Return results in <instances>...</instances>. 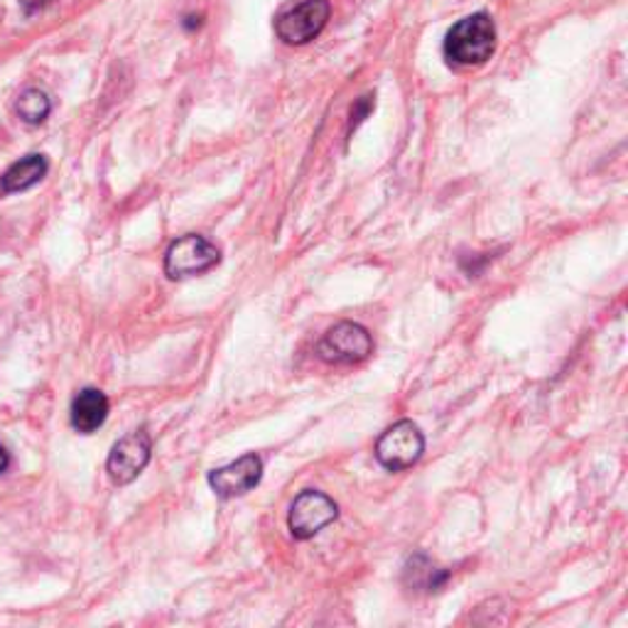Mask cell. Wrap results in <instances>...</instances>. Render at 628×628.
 <instances>
[{
	"label": "cell",
	"mask_w": 628,
	"mask_h": 628,
	"mask_svg": "<svg viewBox=\"0 0 628 628\" xmlns=\"http://www.w3.org/2000/svg\"><path fill=\"white\" fill-rule=\"evenodd\" d=\"M496 50V26L492 16L474 13L452 26L445 38V57L455 67H482Z\"/></svg>",
	"instance_id": "cell-1"
},
{
	"label": "cell",
	"mask_w": 628,
	"mask_h": 628,
	"mask_svg": "<svg viewBox=\"0 0 628 628\" xmlns=\"http://www.w3.org/2000/svg\"><path fill=\"white\" fill-rule=\"evenodd\" d=\"M317 354L324 364L354 366L374 354V340L366 327L356 322H340L320 340Z\"/></svg>",
	"instance_id": "cell-2"
},
{
	"label": "cell",
	"mask_w": 628,
	"mask_h": 628,
	"mask_svg": "<svg viewBox=\"0 0 628 628\" xmlns=\"http://www.w3.org/2000/svg\"><path fill=\"white\" fill-rule=\"evenodd\" d=\"M425 452V437L413 421L391 425L376 442V459L383 469L405 472L421 462Z\"/></svg>",
	"instance_id": "cell-3"
},
{
	"label": "cell",
	"mask_w": 628,
	"mask_h": 628,
	"mask_svg": "<svg viewBox=\"0 0 628 628\" xmlns=\"http://www.w3.org/2000/svg\"><path fill=\"white\" fill-rule=\"evenodd\" d=\"M221 261V251L212 241L200 234H188L170 243L165 253V275L170 281H188V277L212 271Z\"/></svg>",
	"instance_id": "cell-4"
},
{
	"label": "cell",
	"mask_w": 628,
	"mask_h": 628,
	"mask_svg": "<svg viewBox=\"0 0 628 628\" xmlns=\"http://www.w3.org/2000/svg\"><path fill=\"white\" fill-rule=\"evenodd\" d=\"M332 16L330 0H302L295 8L285 10L275 20V32L285 44H307L317 40L322 30L327 28V20Z\"/></svg>",
	"instance_id": "cell-5"
},
{
	"label": "cell",
	"mask_w": 628,
	"mask_h": 628,
	"mask_svg": "<svg viewBox=\"0 0 628 628\" xmlns=\"http://www.w3.org/2000/svg\"><path fill=\"white\" fill-rule=\"evenodd\" d=\"M336 516H340V506L334 504V498L307 488V492H302L293 502V506H290L287 528L295 540H310L327 526H332Z\"/></svg>",
	"instance_id": "cell-6"
},
{
	"label": "cell",
	"mask_w": 628,
	"mask_h": 628,
	"mask_svg": "<svg viewBox=\"0 0 628 628\" xmlns=\"http://www.w3.org/2000/svg\"><path fill=\"white\" fill-rule=\"evenodd\" d=\"M150 452H153V442H150V435L145 429H135V433L115 442L107 462V472L111 476V482L119 486L135 482L148 467Z\"/></svg>",
	"instance_id": "cell-7"
},
{
	"label": "cell",
	"mask_w": 628,
	"mask_h": 628,
	"mask_svg": "<svg viewBox=\"0 0 628 628\" xmlns=\"http://www.w3.org/2000/svg\"><path fill=\"white\" fill-rule=\"evenodd\" d=\"M263 462L259 455H243L241 459L226 464L209 474V486L219 498H236L253 492L261 484Z\"/></svg>",
	"instance_id": "cell-8"
},
{
	"label": "cell",
	"mask_w": 628,
	"mask_h": 628,
	"mask_svg": "<svg viewBox=\"0 0 628 628\" xmlns=\"http://www.w3.org/2000/svg\"><path fill=\"white\" fill-rule=\"evenodd\" d=\"M109 398L99 388H84L77 393L72 401V427L81 435H91L107 423L109 417Z\"/></svg>",
	"instance_id": "cell-9"
},
{
	"label": "cell",
	"mask_w": 628,
	"mask_h": 628,
	"mask_svg": "<svg viewBox=\"0 0 628 628\" xmlns=\"http://www.w3.org/2000/svg\"><path fill=\"white\" fill-rule=\"evenodd\" d=\"M48 174V160L42 155H28L13 162L0 178V194H18L28 192Z\"/></svg>",
	"instance_id": "cell-10"
},
{
	"label": "cell",
	"mask_w": 628,
	"mask_h": 628,
	"mask_svg": "<svg viewBox=\"0 0 628 628\" xmlns=\"http://www.w3.org/2000/svg\"><path fill=\"white\" fill-rule=\"evenodd\" d=\"M50 111H52V101L42 89L30 87L22 91L16 101V113L20 115V121L28 125H40L44 119H48Z\"/></svg>",
	"instance_id": "cell-11"
},
{
	"label": "cell",
	"mask_w": 628,
	"mask_h": 628,
	"mask_svg": "<svg viewBox=\"0 0 628 628\" xmlns=\"http://www.w3.org/2000/svg\"><path fill=\"white\" fill-rule=\"evenodd\" d=\"M423 565H425V567H417L415 557H413V560H411V567L405 569V575H411V577H413V587H415V589L439 591V589H442V585H445V581H447V573H445V569L435 567L433 563L427 560V557L423 560Z\"/></svg>",
	"instance_id": "cell-12"
},
{
	"label": "cell",
	"mask_w": 628,
	"mask_h": 628,
	"mask_svg": "<svg viewBox=\"0 0 628 628\" xmlns=\"http://www.w3.org/2000/svg\"><path fill=\"white\" fill-rule=\"evenodd\" d=\"M374 107H376V101H374V97H371V94L362 97V99H358V101L354 103L352 119H348V135H352V133L356 131V128L368 119L371 111H374Z\"/></svg>",
	"instance_id": "cell-13"
},
{
	"label": "cell",
	"mask_w": 628,
	"mask_h": 628,
	"mask_svg": "<svg viewBox=\"0 0 628 628\" xmlns=\"http://www.w3.org/2000/svg\"><path fill=\"white\" fill-rule=\"evenodd\" d=\"M22 3V10H26V16H34V13H40V10L48 8L52 0H20Z\"/></svg>",
	"instance_id": "cell-14"
},
{
	"label": "cell",
	"mask_w": 628,
	"mask_h": 628,
	"mask_svg": "<svg viewBox=\"0 0 628 628\" xmlns=\"http://www.w3.org/2000/svg\"><path fill=\"white\" fill-rule=\"evenodd\" d=\"M182 26H184V30H200L202 28V16H188Z\"/></svg>",
	"instance_id": "cell-15"
},
{
	"label": "cell",
	"mask_w": 628,
	"mask_h": 628,
	"mask_svg": "<svg viewBox=\"0 0 628 628\" xmlns=\"http://www.w3.org/2000/svg\"><path fill=\"white\" fill-rule=\"evenodd\" d=\"M10 467V455H8V449L0 445V474H6Z\"/></svg>",
	"instance_id": "cell-16"
}]
</instances>
